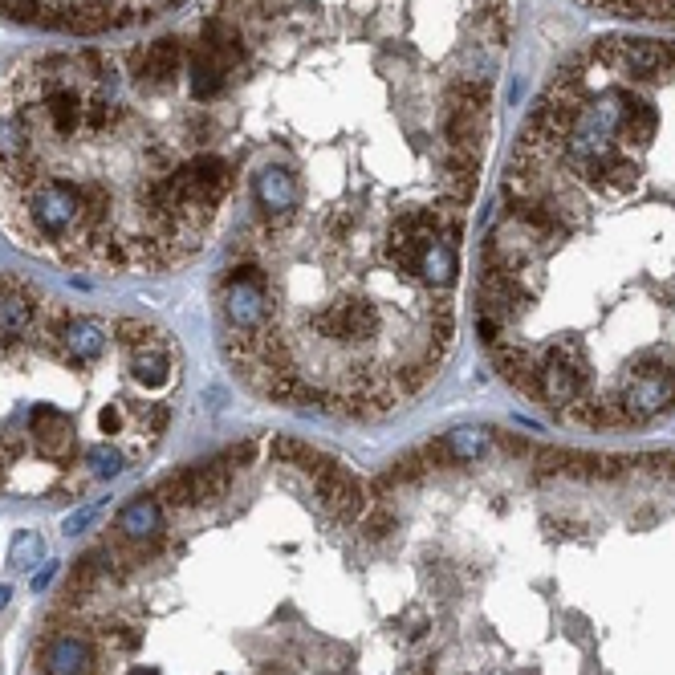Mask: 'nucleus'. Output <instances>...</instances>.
I'll list each match as a JSON object with an SVG mask.
<instances>
[{"mask_svg": "<svg viewBox=\"0 0 675 675\" xmlns=\"http://www.w3.org/2000/svg\"><path fill=\"white\" fill-rule=\"evenodd\" d=\"M41 558H45V537L33 533V529H21L13 537V545H9V566L13 570H33V566H41Z\"/></svg>", "mask_w": 675, "mask_h": 675, "instance_id": "obj_15", "label": "nucleus"}, {"mask_svg": "<svg viewBox=\"0 0 675 675\" xmlns=\"http://www.w3.org/2000/svg\"><path fill=\"white\" fill-rule=\"evenodd\" d=\"M261 675H289V671H285V667H265Z\"/></svg>", "mask_w": 675, "mask_h": 675, "instance_id": "obj_23", "label": "nucleus"}, {"mask_svg": "<svg viewBox=\"0 0 675 675\" xmlns=\"http://www.w3.org/2000/svg\"><path fill=\"white\" fill-rule=\"evenodd\" d=\"M619 403H623V415L627 423H647L663 411L675 407V371L663 362H651V358H639L631 366V379H623L615 387Z\"/></svg>", "mask_w": 675, "mask_h": 675, "instance_id": "obj_3", "label": "nucleus"}, {"mask_svg": "<svg viewBox=\"0 0 675 675\" xmlns=\"http://www.w3.org/2000/svg\"><path fill=\"white\" fill-rule=\"evenodd\" d=\"M94 517H98V505H86L82 513L66 517V533H82V529H90V525H94Z\"/></svg>", "mask_w": 675, "mask_h": 675, "instance_id": "obj_18", "label": "nucleus"}, {"mask_svg": "<svg viewBox=\"0 0 675 675\" xmlns=\"http://www.w3.org/2000/svg\"><path fill=\"white\" fill-rule=\"evenodd\" d=\"M476 305H480L484 318H493V322H501L509 330L513 322H521L529 314L533 289L521 285L517 277L501 273V269H484L480 281H476Z\"/></svg>", "mask_w": 675, "mask_h": 675, "instance_id": "obj_5", "label": "nucleus"}, {"mask_svg": "<svg viewBox=\"0 0 675 675\" xmlns=\"http://www.w3.org/2000/svg\"><path fill=\"white\" fill-rule=\"evenodd\" d=\"M362 533H366V541H387L395 533V513L383 509V505H375L371 517H366V525H362Z\"/></svg>", "mask_w": 675, "mask_h": 675, "instance_id": "obj_17", "label": "nucleus"}, {"mask_svg": "<svg viewBox=\"0 0 675 675\" xmlns=\"http://www.w3.org/2000/svg\"><path fill=\"white\" fill-rule=\"evenodd\" d=\"M440 440H444L452 464H468V460H480L488 448H493L497 436L488 432V427H456V432H448V436H440Z\"/></svg>", "mask_w": 675, "mask_h": 675, "instance_id": "obj_11", "label": "nucleus"}, {"mask_svg": "<svg viewBox=\"0 0 675 675\" xmlns=\"http://www.w3.org/2000/svg\"><path fill=\"white\" fill-rule=\"evenodd\" d=\"M155 497H159V505H167V509H196V493H192L188 468L163 476V480L155 484Z\"/></svg>", "mask_w": 675, "mask_h": 675, "instance_id": "obj_13", "label": "nucleus"}, {"mask_svg": "<svg viewBox=\"0 0 675 675\" xmlns=\"http://www.w3.org/2000/svg\"><path fill=\"white\" fill-rule=\"evenodd\" d=\"M127 371H131V379H135L139 387H147V391L171 387V379H175L179 371H175V350H171V342H167L163 330H159L151 342L127 350Z\"/></svg>", "mask_w": 675, "mask_h": 675, "instance_id": "obj_8", "label": "nucleus"}, {"mask_svg": "<svg viewBox=\"0 0 675 675\" xmlns=\"http://www.w3.org/2000/svg\"><path fill=\"white\" fill-rule=\"evenodd\" d=\"M53 574H57V570H53V562H49V566H45V570H37V574H33V590H37V594H41V590H45V586H49V582H53Z\"/></svg>", "mask_w": 675, "mask_h": 675, "instance_id": "obj_20", "label": "nucleus"}, {"mask_svg": "<svg viewBox=\"0 0 675 675\" xmlns=\"http://www.w3.org/2000/svg\"><path fill=\"white\" fill-rule=\"evenodd\" d=\"M586 391H590V383H586V350L578 342L541 346V391H537V399H545L558 415H566Z\"/></svg>", "mask_w": 675, "mask_h": 675, "instance_id": "obj_2", "label": "nucleus"}, {"mask_svg": "<svg viewBox=\"0 0 675 675\" xmlns=\"http://www.w3.org/2000/svg\"><path fill=\"white\" fill-rule=\"evenodd\" d=\"M114 533L127 537V541H151V537H163V505L155 493H139L131 497L127 505L118 509L114 517Z\"/></svg>", "mask_w": 675, "mask_h": 675, "instance_id": "obj_9", "label": "nucleus"}, {"mask_svg": "<svg viewBox=\"0 0 675 675\" xmlns=\"http://www.w3.org/2000/svg\"><path fill=\"white\" fill-rule=\"evenodd\" d=\"M403 675H436V667H432V659H419V663H411Z\"/></svg>", "mask_w": 675, "mask_h": 675, "instance_id": "obj_21", "label": "nucleus"}, {"mask_svg": "<svg viewBox=\"0 0 675 675\" xmlns=\"http://www.w3.org/2000/svg\"><path fill=\"white\" fill-rule=\"evenodd\" d=\"M427 627H432V623H427L423 610H411V615H407V639H411V643H419V639L427 635Z\"/></svg>", "mask_w": 675, "mask_h": 675, "instance_id": "obj_19", "label": "nucleus"}, {"mask_svg": "<svg viewBox=\"0 0 675 675\" xmlns=\"http://www.w3.org/2000/svg\"><path fill=\"white\" fill-rule=\"evenodd\" d=\"M456 273H460L456 244L436 240V244H427V253H423V261H419V277H415V285H423L427 293H436V297H448V293H452V285H456Z\"/></svg>", "mask_w": 675, "mask_h": 675, "instance_id": "obj_10", "label": "nucleus"}, {"mask_svg": "<svg viewBox=\"0 0 675 675\" xmlns=\"http://www.w3.org/2000/svg\"><path fill=\"white\" fill-rule=\"evenodd\" d=\"M9 598H13V590H9V586H0V610L9 606Z\"/></svg>", "mask_w": 675, "mask_h": 675, "instance_id": "obj_22", "label": "nucleus"}, {"mask_svg": "<svg viewBox=\"0 0 675 675\" xmlns=\"http://www.w3.org/2000/svg\"><path fill=\"white\" fill-rule=\"evenodd\" d=\"M310 480H314V493L322 497V505L330 509L334 521L354 525V521L362 517V509H366V488H362V480H358L350 468H342L338 460H326Z\"/></svg>", "mask_w": 675, "mask_h": 675, "instance_id": "obj_7", "label": "nucleus"}, {"mask_svg": "<svg viewBox=\"0 0 675 675\" xmlns=\"http://www.w3.org/2000/svg\"><path fill=\"white\" fill-rule=\"evenodd\" d=\"M127 460H131V456L122 452V448H114L110 440L86 448V468H90L98 480H114L118 472H127Z\"/></svg>", "mask_w": 675, "mask_h": 675, "instance_id": "obj_14", "label": "nucleus"}, {"mask_svg": "<svg viewBox=\"0 0 675 675\" xmlns=\"http://www.w3.org/2000/svg\"><path fill=\"white\" fill-rule=\"evenodd\" d=\"M37 671L41 675H98L102 659H98L94 635L78 631V623L66 631H49L37 647Z\"/></svg>", "mask_w": 675, "mask_h": 675, "instance_id": "obj_4", "label": "nucleus"}, {"mask_svg": "<svg viewBox=\"0 0 675 675\" xmlns=\"http://www.w3.org/2000/svg\"><path fill=\"white\" fill-rule=\"evenodd\" d=\"M131 675H159V671H155V667H135Z\"/></svg>", "mask_w": 675, "mask_h": 675, "instance_id": "obj_24", "label": "nucleus"}, {"mask_svg": "<svg viewBox=\"0 0 675 675\" xmlns=\"http://www.w3.org/2000/svg\"><path fill=\"white\" fill-rule=\"evenodd\" d=\"M98 432L102 436H122V432H131V407L127 403H110L98 411Z\"/></svg>", "mask_w": 675, "mask_h": 675, "instance_id": "obj_16", "label": "nucleus"}, {"mask_svg": "<svg viewBox=\"0 0 675 675\" xmlns=\"http://www.w3.org/2000/svg\"><path fill=\"white\" fill-rule=\"evenodd\" d=\"M220 314L232 334H257L273 322L269 273L257 261H240L220 277Z\"/></svg>", "mask_w": 675, "mask_h": 675, "instance_id": "obj_1", "label": "nucleus"}, {"mask_svg": "<svg viewBox=\"0 0 675 675\" xmlns=\"http://www.w3.org/2000/svg\"><path fill=\"white\" fill-rule=\"evenodd\" d=\"M29 436L53 464H74L78 460V419L57 407V403H37L29 411Z\"/></svg>", "mask_w": 675, "mask_h": 675, "instance_id": "obj_6", "label": "nucleus"}, {"mask_svg": "<svg viewBox=\"0 0 675 675\" xmlns=\"http://www.w3.org/2000/svg\"><path fill=\"white\" fill-rule=\"evenodd\" d=\"M269 452H273V460H281V464H293V468H305V472H318L330 456H322L318 448H310L305 440H293V436H277L273 444H269Z\"/></svg>", "mask_w": 675, "mask_h": 675, "instance_id": "obj_12", "label": "nucleus"}]
</instances>
